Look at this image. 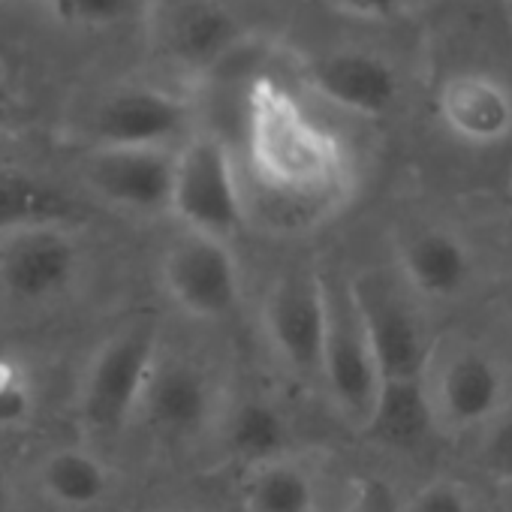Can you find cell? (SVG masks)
<instances>
[{
  "label": "cell",
  "instance_id": "obj_1",
  "mask_svg": "<svg viewBox=\"0 0 512 512\" xmlns=\"http://www.w3.org/2000/svg\"><path fill=\"white\" fill-rule=\"evenodd\" d=\"M244 130L250 166L272 193L302 205H329L347 193L344 142L275 79L247 88Z\"/></svg>",
  "mask_w": 512,
  "mask_h": 512
},
{
  "label": "cell",
  "instance_id": "obj_2",
  "mask_svg": "<svg viewBox=\"0 0 512 512\" xmlns=\"http://www.w3.org/2000/svg\"><path fill=\"white\" fill-rule=\"evenodd\" d=\"M506 395V371L485 344L461 332L434 338L416 383L422 416L434 431L446 437L482 431L506 413Z\"/></svg>",
  "mask_w": 512,
  "mask_h": 512
},
{
  "label": "cell",
  "instance_id": "obj_3",
  "mask_svg": "<svg viewBox=\"0 0 512 512\" xmlns=\"http://www.w3.org/2000/svg\"><path fill=\"white\" fill-rule=\"evenodd\" d=\"M317 383L353 428L368 431L383 419L389 386L353 302L350 281L341 284L326 278V338Z\"/></svg>",
  "mask_w": 512,
  "mask_h": 512
},
{
  "label": "cell",
  "instance_id": "obj_4",
  "mask_svg": "<svg viewBox=\"0 0 512 512\" xmlns=\"http://www.w3.org/2000/svg\"><path fill=\"white\" fill-rule=\"evenodd\" d=\"M353 302L368 329L371 347L377 353L380 371L389 392L416 389L434 338L419 299L407 290L398 272H365L350 281Z\"/></svg>",
  "mask_w": 512,
  "mask_h": 512
},
{
  "label": "cell",
  "instance_id": "obj_5",
  "mask_svg": "<svg viewBox=\"0 0 512 512\" xmlns=\"http://www.w3.org/2000/svg\"><path fill=\"white\" fill-rule=\"evenodd\" d=\"M169 214L181 220L184 232L232 244L244 226V196L223 139L202 133L178 148Z\"/></svg>",
  "mask_w": 512,
  "mask_h": 512
},
{
  "label": "cell",
  "instance_id": "obj_6",
  "mask_svg": "<svg viewBox=\"0 0 512 512\" xmlns=\"http://www.w3.org/2000/svg\"><path fill=\"white\" fill-rule=\"evenodd\" d=\"M157 362V332L148 323H133L109 335L91 356L82 377L79 407L85 422L94 431L124 428L136 413H142Z\"/></svg>",
  "mask_w": 512,
  "mask_h": 512
},
{
  "label": "cell",
  "instance_id": "obj_7",
  "mask_svg": "<svg viewBox=\"0 0 512 512\" xmlns=\"http://www.w3.org/2000/svg\"><path fill=\"white\" fill-rule=\"evenodd\" d=\"M166 299L202 323L226 320L241 302V269L229 241L181 232L160 260Z\"/></svg>",
  "mask_w": 512,
  "mask_h": 512
},
{
  "label": "cell",
  "instance_id": "obj_8",
  "mask_svg": "<svg viewBox=\"0 0 512 512\" xmlns=\"http://www.w3.org/2000/svg\"><path fill=\"white\" fill-rule=\"evenodd\" d=\"M260 320L275 359L302 380H320L326 338V278L311 272L281 275L266 290Z\"/></svg>",
  "mask_w": 512,
  "mask_h": 512
},
{
  "label": "cell",
  "instance_id": "obj_9",
  "mask_svg": "<svg viewBox=\"0 0 512 512\" xmlns=\"http://www.w3.org/2000/svg\"><path fill=\"white\" fill-rule=\"evenodd\" d=\"M79 272V247L58 226H25L0 244V287L13 299L37 305L64 293Z\"/></svg>",
  "mask_w": 512,
  "mask_h": 512
},
{
  "label": "cell",
  "instance_id": "obj_10",
  "mask_svg": "<svg viewBox=\"0 0 512 512\" xmlns=\"http://www.w3.org/2000/svg\"><path fill=\"white\" fill-rule=\"evenodd\" d=\"M395 272L419 302H455L476 272L473 247L449 226H410L395 232Z\"/></svg>",
  "mask_w": 512,
  "mask_h": 512
},
{
  "label": "cell",
  "instance_id": "obj_11",
  "mask_svg": "<svg viewBox=\"0 0 512 512\" xmlns=\"http://www.w3.org/2000/svg\"><path fill=\"white\" fill-rule=\"evenodd\" d=\"M178 148H94L85 163V181L106 202L157 214L172 208Z\"/></svg>",
  "mask_w": 512,
  "mask_h": 512
},
{
  "label": "cell",
  "instance_id": "obj_12",
  "mask_svg": "<svg viewBox=\"0 0 512 512\" xmlns=\"http://www.w3.org/2000/svg\"><path fill=\"white\" fill-rule=\"evenodd\" d=\"M187 130V106L160 88L136 85L106 97L94 115L97 148H172Z\"/></svg>",
  "mask_w": 512,
  "mask_h": 512
},
{
  "label": "cell",
  "instance_id": "obj_13",
  "mask_svg": "<svg viewBox=\"0 0 512 512\" xmlns=\"http://www.w3.org/2000/svg\"><path fill=\"white\" fill-rule=\"evenodd\" d=\"M211 434L220 452L244 470L293 455V428L284 407L260 392H223Z\"/></svg>",
  "mask_w": 512,
  "mask_h": 512
},
{
  "label": "cell",
  "instance_id": "obj_14",
  "mask_svg": "<svg viewBox=\"0 0 512 512\" xmlns=\"http://www.w3.org/2000/svg\"><path fill=\"white\" fill-rule=\"evenodd\" d=\"M311 88L326 103L359 118H383L401 97V79L392 61L362 49H341L314 61Z\"/></svg>",
  "mask_w": 512,
  "mask_h": 512
},
{
  "label": "cell",
  "instance_id": "obj_15",
  "mask_svg": "<svg viewBox=\"0 0 512 512\" xmlns=\"http://www.w3.org/2000/svg\"><path fill=\"white\" fill-rule=\"evenodd\" d=\"M437 115L467 145H500L512 136V91L488 73H455L440 85Z\"/></svg>",
  "mask_w": 512,
  "mask_h": 512
},
{
  "label": "cell",
  "instance_id": "obj_16",
  "mask_svg": "<svg viewBox=\"0 0 512 512\" xmlns=\"http://www.w3.org/2000/svg\"><path fill=\"white\" fill-rule=\"evenodd\" d=\"M220 398L223 392L199 365L187 359H160L142 401V416L166 434L211 431Z\"/></svg>",
  "mask_w": 512,
  "mask_h": 512
},
{
  "label": "cell",
  "instance_id": "obj_17",
  "mask_svg": "<svg viewBox=\"0 0 512 512\" xmlns=\"http://www.w3.org/2000/svg\"><path fill=\"white\" fill-rule=\"evenodd\" d=\"M320 491L314 473L296 458H275L244 470L241 509L244 512H317Z\"/></svg>",
  "mask_w": 512,
  "mask_h": 512
},
{
  "label": "cell",
  "instance_id": "obj_18",
  "mask_svg": "<svg viewBox=\"0 0 512 512\" xmlns=\"http://www.w3.org/2000/svg\"><path fill=\"white\" fill-rule=\"evenodd\" d=\"M238 46V22L211 0H190L169 22V49L190 67H211Z\"/></svg>",
  "mask_w": 512,
  "mask_h": 512
},
{
  "label": "cell",
  "instance_id": "obj_19",
  "mask_svg": "<svg viewBox=\"0 0 512 512\" xmlns=\"http://www.w3.org/2000/svg\"><path fill=\"white\" fill-rule=\"evenodd\" d=\"M43 491L67 509H91L103 503L112 488V476L106 464L88 449H55L40 464Z\"/></svg>",
  "mask_w": 512,
  "mask_h": 512
},
{
  "label": "cell",
  "instance_id": "obj_20",
  "mask_svg": "<svg viewBox=\"0 0 512 512\" xmlns=\"http://www.w3.org/2000/svg\"><path fill=\"white\" fill-rule=\"evenodd\" d=\"M70 214L67 196L28 175H0V235L58 223Z\"/></svg>",
  "mask_w": 512,
  "mask_h": 512
},
{
  "label": "cell",
  "instance_id": "obj_21",
  "mask_svg": "<svg viewBox=\"0 0 512 512\" xmlns=\"http://www.w3.org/2000/svg\"><path fill=\"white\" fill-rule=\"evenodd\" d=\"M401 512H476V500L461 479L437 476L404 500Z\"/></svg>",
  "mask_w": 512,
  "mask_h": 512
},
{
  "label": "cell",
  "instance_id": "obj_22",
  "mask_svg": "<svg viewBox=\"0 0 512 512\" xmlns=\"http://www.w3.org/2000/svg\"><path fill=\"white\" fill-rule=\"evenodd\" d=\"M34 407L31 383L19 359L0 356V428H10L28 419Z\"/></svg>",
  "mask_w": 512,
  "mask_h": 512
},
{
  "label": "cell",
  "instance_id": "obj_23",
  "mask_svg": "<svg viewBox=\"0 0 512 512\" xmlns=\"http://www.w3.org/2000/svg\"><path fill=\"white\" fill-rule=\"evenodd\" d=\"M136 0H58L55 13L85 25H112L130 16Z\"/></svg>",
  "mask_w": 512,
  "mask_h": 512
},
{
  "label": "cell",
  "instance_id": "obj_24",
  "mask_svg": "<svg viewBox=\"0 0 512 512\" xmlns=\"http://www.w3.org/2000/svg\"><path fill=\"white\" fill-rule=\"evenodd\" d=\"M341 512H401V503L383 479H362Z\"/></svg>",
  "mask_w": 512,
  "mask_h": 512
},
{
  "label": "cell",
  "instance_id": "obj_25",
  "mask_svg": "<svg viewBox=\"0 0 512 512\" xmlns=\"http://www.w3.org/2000/svg\"><path fill=\"white\" fill-rule=\"evenodd\" d=\"M407 4V0H332V7L353 16V19H389L395 16L401 7Z\"/></svg>",
  "mask_w": 512,
  "mask_h": 512
},
{
  "label": "cell",
  "instance_id": "obj_26",
  "mask_svg": "<svg viewBox=\"0 0 512 512\" xmlns=\"http://www.w3.org/2000/svg\"><path fill=\"white\" fill-rule=\"evenodd\" d=\"M488 428H494V440H491V452L497 458V464L503 467V479L512 476V419H497Z\"/></svg>",
  "mask_w": 512,
  "mask_h": 512
},
{
  "label": "cell",
  "instance_id": "obj_27",
  "mask_svg": "<svg viewBox=\"0 0 512 512\" xmlns=\"http://www.w3.org/2000/svg\"><path fill=\"white\" fill-rule=\"evenodd\" d=\"M0 512H10V479L4 467H0Z\"/></svg>",
  "mask_w": 512,
  "mask_h": 512
},
{
  "label": "cell",
  "instance_id": "obj_28",
  "mask_svg": "<svg viewBox=\"0 0 512 512\" xmlns=\"http://www.w3.org/2000/svg\"><path fill=\"white\" fill-rule=\"evenodd\" d=\"M500 497H503V503H506L509 512H512V476H509V479H500Z\"/></svg>",
  "mask_w": 512,
  "mask_h": 512
},
{
  "label": "cell",
  "instance_id": "obj_29",
  "mask_svg": "<svg viewBox=\"0 0 512 512\" xmlns=\"http://www.w3.org/2000/svg\"><path fill=\"white\" fill-rule=\"evenodd\" d=\"M34 4H43V7H52V10H55L58 0H34Z\"/></svg>",
  "mask_w": 512,
  "mask_h": 512
},
{
  "label": "cell",
  "instance_id": "obj_30",
  "mask_svg": "<svg viewBox=\"0 0 512 512\" xmlns=\"http://www.w3.org/2000/svg\"><path fill=\"white\" fill-rule=\"evenodd\" d=\"M0 124H4V100H0Z\"/></svg>",
  "mask_w": 512,
  "mask_h": 512
},
{
  "label": "cell",
  "instance_id": "obj_31",
  "mask_svg": "<svg viewBox=\"0 0 512 512\" xmlns=\"http://www.w3.org/2000/svg\"><path fill=\"white\" fill-rule=\"evenodd\" d=\"M169 512H196V509H169Z\"/></svg>",
  "mask_w": 512,
  "mask_h": 512
},
{
  "label": "cell",
  "instance_id": "obj_32",
  "mask_svg": "<svg viewBox=\"0 0 512 512\" xmlns=\"http://www.w3.org/2000/svg\"><path fill=\"white\" fill-rule=\"evenodd\" d=\"M0 4H7V0H0Z\"/></svg>",
  "mask_w": 512,
  "mask_h": 512
}]
</instances>
